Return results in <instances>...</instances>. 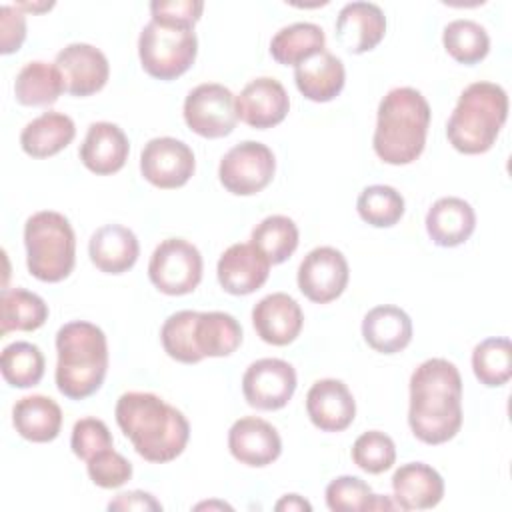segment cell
<instances>
[{
    "label": "cell",
    "instance_id": "obj_1",
    "mask_svg": "<svg viewBox=\"0 0 512 512\" xmlns=\"http://www.w3.org/2000/svg\"><path fill=\"white\" fill-rule=\"evenodd\" d=\"M408 424L430 446L452 440L462 426V378L446 358L424 360L410 376Z\"/></svg>",
    "mask_w": 512,
    "mask_h": 512
},
{
    "label": "cell",
    "instance_id": "obj_2",
    "mask_svg": "<svg viewBox=\"0 0 512 512\" xmlns=\"http://www.w3.org/2000/svg\"><path fill=\"white\" fill-rule=\"evenodd\" d=\"M114 416L134 450L148 462H170L188 444L190 424L184 414L152 392L122 394Z\"/></svg>",
    "mask_w": 512,
    "mask_h": 512
},
{
    "label": "cell",
    "instance_id": "obj_3",
    "mask_svg": "<svg viewBox=\"0 0 512 512\" xmlns=\"http://www.w3.org/2000/svg\"><path fill=\"white\" fill-rule=\"evenodd\" d=\"M430 116V104L420 90L392 88L378 104L372 140L376 156L394 166L414 162L426 146Z\"/></svg>",
    "mask_w": 512,
    "mask_h": 512
},
{
    "label": "cell",
    "instance_id": "obj_4",
    "mask_svg": "<svg viewBox=\"0 0 512 512\" xmlns=\"http://www.w3.org/2000/svg\"><path fill=\"white\" fill-rule=\"evenodd\" d=\"M56 386L70 400L92 396L108 370V342L102 328L86 320L64 324L56 332Z\"/></svg>",
    "mask_w": 512,
    "mask_h": 512
},
{
    "label": "cell",
    "instance_id": "obj_5",
    "mask_svg": "<svg viewBox=\"0 0 512 512\" xmlns=\"http://www.w3.org/2000/svg\"><path fill=\"white\" fill-rule=\"evenodd\" d=\"M508 118V94L500 84L474 82L460 94L446 136L462 154L488 152Z\"/></svg>",
    "mask_w": 512,
    "mask_h": 512
},
{
    "label": "cell",
    "instance_id": "obj_6",
    "mask_svg": "<svg viewBox=\"0 0 512 512\" xmlns=\"http://www.w3.org/2000/svg\"><path fill=\"white\" fill-rule=\"evenodd\" d=\"M24 246L28 272L42 282H60L74 268L76 236L60 212L32 214L24 224Z\"/></svg>",
    "mask_w": 512,
    "mask_h": 512
},
{
    "label": "cell",
    "instance_id": "obj_7",
    "mask_svg": "<svg viewBox=\"0 0 512 512\" xmlns=\"http://www.w3.org/2000/svg\"><path fill=\"white\" fill-rule=\"evenodd\" d=\"M198 38L194 28L170 26L150 20L138 38L142 68L158 80L182 76L196 60Z\"/></svg>",
    "mask_w": 512,
    "mask_h": 512
},
{
    "label": "cell",
    "instance_id": "obj_8",
    "mask_svg": "<svg viewBox=\"0 0 512 512\" xmlns=\"http://www.w3.org/2000/svg\"><path fill=\"white\" fill-rule=\"evenodd\" d=\"M148 276L168 296L190 294L202 280V254L184 238H166L150 256Z\"/></svg>",
    "mask_w": 512,
    "mask_h": 512
},
{
    "label": "cell",
    "instance_id": "obj_9",
    "mask_svg": "<svg viewBox=\"0 0 512 512\" xmlns=\"http://www.w3.org/2000/svg\"><path fill=\"white\" fill-rule=\"evenodd\" d=\"M276 160L272 150L256 140L232 146L220 160V184L236 196H252L264 190L274 176Z\"/></svg>",
    "mask_w": 512,
    "mask_h": 512
},
{
    "label": "cell",
    "instance_id": "obj_10",
    "mask_svg": "<svg viewBox=\"0 0 512 512\" xmlns=\"http://www.w3.org/2000/svg\"><path fill=\"white\" fill-rule=\"evenodd\" d=\"M184 120L202 138H224L238 122L236 98L222 84H198L184 100Z\"/></svg>",
    "mask_w": 512,
    "mask_h": 512
},
{
    "label": "cell",
    "instance_id": "obj_11",
    "mask_svg": "<svg viewBox=\"0 0 512 512\" xmlns=\"http://www.w3.org/2000/svg\"><path fill=\"white\" fill-rule=\"evenodd\" d=\"M196 168L194 152L182 140L160 136L144 144L140 154V172L156 188L184 186Z\"/></svg>",
    "mask_w": 512,
    "mask_h": 512
},
{
    "label": "cell",
    "instance_id": "obj_12",
    "mask_svg": "<svg viewBox=\"0 0 512 512\" xmlns=\"http://www.w3.org/2000/svg\"><path fill=\"white\" fill-rule=\"evenodd\" d=\"M296 390V370L280 358H260L242 376V394L252 408L280 410Z\"/></svg>",
    "mask_w": 512,
    "mask_h": 512
},
{
    "label": "cell",
    "instance_id": "obj_13",
    "mask_svg": "<svg viewBox=\"0 0 512 512\" xmlns=\"http://www.w3.org/2000/svg\"><path fill=\"white\" fill-rule=\"evenodd\" d=\"M348 278V262L344 254L332 246L310 250L298 266V288L316 304L336 300L344 292Z\"/></svg>",
    "mask_w": 512,
    "mask_h": 512
},
{
    "label": "cell",
    "instance_id": "obj_14",
    "mask_svg": "<svg viewBox=\"0 0 512 512\" xmlns=\"http://www.w3.org/2000/svg\"><path fill=\"white\" fill-rule=\"evenodd\" d=\"M64 78L66 92L84 98L100 92L110 76V64L102 50L92 44L74 42L62 48L54 60Z\"/></svg>",
    "mask_w": 512,
    "mask_h": 512
},
{
    "label": "cell",
    "instance_id": "obj_15",
    "mask_svg": "<svg viewBox=\"0 0 512 512\" xmlns=\"http://www.w3.org/2000/svg\"><path fill=\"white\" fill-rule=\"evenodd\" d=\"M290 108L286 88L270 76L250 80L236 96V116L258 130L280 124Z\"/></svg>",
    "mask_w": 512,
    "mask_h": 512
},
{
    "label": "cell",
    "instance_id": "obj_16",
    "mask_svg": "<svg viewBox=\"0 0 512 512\" xmlns=\"http://www.w3.org/2000/svg\"><path fill=\"white\" fill-rule=\"evenodd\" d=\"M220 286L234 296H246L264 286L270 274V260L250 242L226 248L216 266Z\"/></svg>",
    "mask_w": 512,
    "mask_h": 512
},
{
    "label": "cell",
    "instance_id": "obj_17",
    "mask_svg": "<svg viewBox=\"0 0 512 512\" xmlns=\"http://www.w3.org/2000/svg\"><path fill=\"white\" fill-rule=\"evenodd\" d=\"M306 412L322 432H342L356 416V402L342 380H316L306 394Z\"/></svg>",
    "mask_w": 512,
    "mask_h": 512
},
{
    "label": "cell",
    "instance_id": "obj_18",
    "mask_svg": "<svg viewBox=\"0 0 512 512\" xmlns=\"http://www.w3.org/2000/svg\"><path fill=\"white\" fill-rule=\"evenodd\" d=\"M228 448L238 462L262 468L280 456L282 440L270 422L256 416H244L230 426Z\"/></svg>",
    "mask_w": 512,
    "mask_h": 512
},
{
    "label": "cell",
    "instance_id": "obj_19",
    "mask_svg": "<svg viewBox=\"0 0 512 512\" xmlns=\"http://www.w3.org/2000/svg\"><path fill=\"white\" fill-rule=\"evenodd\" d=\"M252 324L256 334L266 344L286 346L298 338L304 324V314L292 296L274 292L264 296L252 308Z\"/></svg>",
    "mask_w": 512,
    "mask_h": 512
},
{
    "label": "cell",
    "instance_id": "obj_20",
    "mask_svg": "<svg viewBox=\"0 0 512 512\" xmlns=\"http://www.w3.org/2000/svg\"><path fill=\"white\" fill-rule=\"evenodd\" d=\"M336 40L350 54H362L376 48L386 34V16L372 2H350L336 18Z\"/></svg>",
    "mask_w": 512,
    "mask_h": 512
},
{
    "label": "cell",
    "instance_id": "obj_21",
    "mask_svg": "<svg viewBox=\"0 0 512 512\" xmlns=\"http://www.w3.org/2000/svg\"><path fill=\"white\" fill-rule=\"evenodd\" d=\"M128 152L130 144L120 126L112 122H92L80 146V160L90 172L108 176L126 164Z\"/></svg>",
    "mask_w": 512,
    "mask_h": 512
},
{
    "label": "cell",
    "instance_id": "obj_22",
    "mask_svg": "<svg viewBox=\"0 0 512 512\" xmlns=\"http://www.w3.org/2000/svg\"><path fill=\"white\" fill-rule=\"evenodd\" d=\"M394 500L400 510H428L444 496V480L424 462L402 464L392 476Z\"/></svg>",
    "mask_w": 512,
    "mask_h": 512
},
{
    "label": "cell",
    "instance_id": "obj_23",
    "mask_svg": "<svg viewBox=\"0 0 512 512\" xmlns=\"http://www.w3.org/2000/svg\"><path fill=\"white\" fill-rule=\"evenodd\" d=\"M88 254L100 272L122 274L136 264L140 244L130 228L122 224H104L90 236Z\"/></svg>",
    "mask_w": 512,
    "mask_h": 512
},
{
    "label": "cell",
    "instance_id": "obj_24",
    "mask_svg": "<svg viewBox=\"0 0 512 512\" xmlns=\"http://www.w3.org/2000/svg\"><path fill=\"white\" fill-rule=\"evenodd\" d=\"M476 228L474 208L458 196L436 200L426 214V232L436 246L454 248L464 244Z\"/></svg>",
    "mask_w": 512,
    "mask_h": 512
},
{
    "label": "cell",
    "instance_id": "obj_25",
    "mask_svg": "<svg viewBox=\"0 0 512 512\" xmlns=\"http://www.w3.org/2000/svg\"><path fill=\"white\" fill-rule=\"evenodd\" d=\"M294 80L300 94L312 102L334 100L346 82L344 64L326 48L294 66Z\"/></svg>",
    "mask_w": 512,
    "mask_h": 512
},
{
    "label": "cell",
    "instance_id": "obj_26",
    "mask_svg": "<svg viewBox=\"0 0 512 512\" xmlns=\"http://www.w3.org/2000/svg\"><path fill=\"white\" fill-rule=\"evenodd\" d=\"M362 336L372 350L380 354H396L412 340V320L402 308L382 304L364 316Z\"/></svg>",
    "mask_w": 512,
    "mask_h": 512
},
{
    "label": "cell",
    "instance_id": "obj_27",
    "mask_svg": "<svg viewBox=\"0 0 512 512\" xmlns=\"http://www.w3.org/2000/svg\"><path fill=\"white\" fill-rule=\"evenodd\" d=\"M74 136V120L68 114L48 110L24 126L20 146L32 158H48L64 150Z\"/></svg>",
    "mask_w": 512,
    "mask_h": 512
},
{
    "label": "cell",
    "instance_id": "obj_28",
    "mask_svg": "<svg viewBox=\"0 0 512 512\" xmlns=\"http://www.w3.org/2000/svg\"><path fill=\"white\" fill-rule=\"evenodd\" d=\"M12 422L16 432L30 442H52L62 428V410L52 398L32 394L14 404Z\"/></svg>",
    "mask_w": 512,
    "mask_h": 512
},
{
    "label": "cell",
    "instance_id": "obj_29",
    "mask_svg": "<svg viewBox=\"0 0 512 512\" xmlns=\"http://www.w3.org/2000/svg\"><path fill=\"white\" fill-rule=\"evenodd\" d=\"M242 342V326L228 312H198L194 320V344L202 358L230 356Z\"/></svg>",
    "mask_w": 512,
    "mask_h": 512
},
{
    "label": "cell",
    "instance_id": "obj_30",
    "mask_svg": "<svg viewBox=\"0 0 512 512\" xmlns=\"http://www.w3.org/2000/svg\"><path fill=\"white\" fill-rule=\"evenodd\" d=\"M66 92L64 78L56 64L34 60L22 66L14 82L16 100L24 106H50Z\"/></svg>",
    "mask_w": 512,
    "mask_h": 512
},
{
    "label": "cell",
    "instance_id": "obj_31",
    "mask_svg": "<svg viewBox=\"0 0 512 512\" xmlns=\"http://www.w3.org/2000/svg\"><path fill=\"white\" fill-rule=\"evenodd\" d=\"M326 36L318 24L294 22L280 28L270 40V54L278 64L296 66L324 50Z\"/></svg>",
    "mask_w": 512,
    "mask_h": 512
},
{
    "label": "cell",
    "instance_id": "obj_32",
    "mask_svg": "<svg viewBox=\"0 0 512 512\" xmlns=\"http://www.w3.org/2000/svg\"><path fill=\"white\" fill-rule=\"evenodd\" d=\"M48 320V304L24 288H4L0 294V334L32 332Z\"/></svg>",
    "mask_w": 512,
    "mask_h": 512
},
{
    "label": "cell",
    "instance_id": "obj_33",
    "mask_svg": "<svg viewBox=\"0 0 512 512\" xmlns=\"http://www.w3.org/2000/svg\"><path fill=\"white\" fill-rule=\"evenodd\" d=\"M250 240L270 264H282L298 248V226L292 218L274 214L256 224Z\"/></svg>",
    "mask_w": 512,
    "mask_h": 512
},
{
    "label": "cell",
    "instance_id": "obj_34",
    "mask_svg": "<svg viewBox=\"0 0 512 512\" xmlns=\"http://www.w3.org/2000/svg\"><path fill=\"white\" fill-rule=\"evenodd\" d=\"M472 370L480 384L488 388L504 386L512 376V344L508 338L494 336L474 346Z\"/></svg>",
    "mask_w": 512,
    "mask_h": 512
},
{
    "label": "cell",
    "instance_id": "obj_35",
    "mask_svg": "<svg viewBox=\"0 0 512 512\" xmlns=\"http://www.w3.org/2000/svg\"><path fill=\"white\" fill-rule=\"evenodd\" d=\"M44 354L32 342H12L2 350L0 370L14 388H32L44 376Z\"/></svg>",
    "mask_w": 512,
    "mask_h": 512
},
{
    "label": "cell",
    "instance_id": "obj_36",
    "mask_svg": "<svg viewBox=\"0 0 512 512\" xmlns=\"http://www.w3.org/2000/svg\"><path fill=\"white\" fill-rule=\"evenodd\" d=\"M446 52L460 64H478L490 50V38L484 26L474 20H452L442 34Z\"/></svg>",
    "mask_w": 512,
    "mask_h": 512
},
{
    "label": "cell",
    "instance_id": "obj_37",
    "mask_svg": "<svg viewBox=\"0 0 512 512\" xmlns=\"http://www.w3.org/2000/svg\"><path fill=\"white\" fill-rule=\"evenodd\" d=\"M356 210L370 226L390 228L404 216V198L392 186L372 184L360 192Z\"/></svg>",
    "mask_w": 512,
    "mask_h": 512
},
{
    "label": "cell",
    "instance_id": "obj_38",
    "mask_svg": "<svg viewBox=\"0 0 512 512\" xmlns=\"http://www.w3.org/2000/svg\"><path fill=\"white\" fill-rule=\"evenodd\" d=\"M196 314L198 312H194V310L174 312L164 320L162 330H160V340H162L164 352L182 364H196L202 360V356L194 344Z\"/></svg>",
    "mask_w": 512,
    "mask_h": 512
},
{
    "label": "cell",
    "instance_id": "obj_39",
    "mask_svg": "<svg viewBox=\"0 0 512 512\" xmlns=\"http://www.w3.org/2000/svg\"><path fill=\"white\" fill-rule=\"evenodd\" d=\"M352 460L368 474H382L392 468L396 460L394 440L380 430H368L352 444Z\"/></svg>",
    "mask_w": 512,
    "mask_h": 512
},
{
    "label": "cell",
    "instance_id": "obj_40",
    "mask_svg": "<svg viewBox=\"0 0 512 512\" xmlns=\"http://www.w3.org/2000/svg\"><path fill=\"white\" fill-rule=\"evenodd\" d=\"M372 488L358 476H338L326 486V506L332 512L368 510Z\"/></svg>",
    "mask_w": 512,
    "mask_h": 512
},
{
    "label": "cell",
    "instance_id": "obj_41",
    "mask_svg": "<svg viewBox=\"0 0 512 512\" xmlns=\"http://www.w3.org/2000/svg\"><path fill=\"white\" fill-rule=\"evenodd\" d=\"M88 476L100 488H118L132 478V464L114 448L94 454L88 462Z\"/></svg>",
    "mask_w": 512,
    "mask_h": 512
},
{
    "label": "cell",
    "instance_id": "obj_42",
    "mask_svg": "<svg viewBox=\"0 0 512 512\" xmlns=\"http://www.w3.org/2000/svg\"><path fill=\"white\" fill-rule=\"evenodd\" d=\"M114 440L108 426L98 418H82L72 428L70 446L80 460H90L94 454L112 448Z\"/></svg>",
    "mask_w": 512,
    "mask_h": 512
},
{
    "label": "cell",
    "instance_id": "obj_43",
    "mask_svg": "<svg viewBox=\"0 0 512 512\" xmlns=\"http://www.w3.org/2000/svg\"><path fill=\"white\" fill-rule=\"evenodd\" d=\"M204 10V2L200 0H154L150 2V14L154 22L170 24V26H186L194 28Z\"/></svg>",
    "mask_w": 512,
    "mask_h": 512
},
{
    "label": "cell",
    "instance_id": "obj_44",
    "mask_svg": "<svg viewBox=\"0 0 512 512\" xmlns=\"http://www.w3.org/2000/svg\"><path fill=\"white\" fill-rule=\"evenodd\" d=\"M26 38V14L18 6H0V52L20 50Z\"/></svg>",
    "mask_w": 512,
    "mask_h": 512
},
{
    "label": "cell",
    "instance_id": "obj_45",
    "mask_svg": "<svg viewBox=\"0 0 512 512\" xmlns=\"http://www.w3.org/2000/svg\"><path fill=\"white\" fill-rule=\"evenodd\" d=\"M108 510H162V504L148 492L132 490L120 492L114 500H110Z\"/></svg>",
    "mask_w": 512,
    "mask_h": 512
},
{
    "label": "cell",
    "instance_id": "obj_46",
    "mask_svg": "<svg viewBox=\"0 0 512 512\" xmlns=\"http://www.w3.org/2000/svg\"><path fill=\"white\" fill-rule=\"evenodd\" d=\"M274 508H276L278 512H302V510L310 512V510H312L310 502L304 500V498L298 496V494H286V496H282V498L276 502Z\"/></svg>",
    "mask_w": 512,
    "mask_h": 512
},
{
    "label": "cell",
    "instance_id": "obj_47",
    "mask_svg": "<svg viewBox=\"0 0 512 512\" xmlns=\"http://www.w3.org/2000/svg\"><path fill=\"white\" fill-rule=\"evenodd\" d=\"M396 508H398L396 502H392L390 498L380 496V494H372L370 504H368V510H396Z\"/></svg>",
    "mask_w": 512,
    "mask_h": 512
},
{
    "label": "cell",
    "instance_id": "obj_48",
    "mask_svg": "<svg viewBox=\"0 0 512 512\" xmlns=\"http://www.w3.org/2000/svg\"><path fill=\"white\" fill-rule=\"evenodd\" d=\"M214 506H220V508H230L228 504H224V502H204V504H198L196 508L198 510H202V508H214Z\"/></svg>",
    "mask_w": 512,
    "mask_h": 512
}]
</instances>
